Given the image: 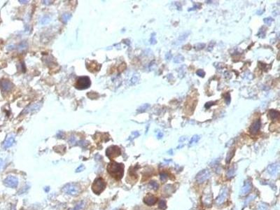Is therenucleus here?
Wrapping results in <instances>:
<instances>
[{"instance_id": "obj_5", "label": "nucleus", "mask_w": 280, "mask_h": 210, "mask_svg": "<svg viewBox=\"0 0 280 210\" xmlns=\"http://www.w3.org/2000/svg\"><path fill=\"white\" fill-rule=\"evenodd\" d=\"M210 176H211V173H210L209 170L205 169L198 173L196 177H195V180L198 183H203L209 179Z\"/></svg>"}, {"instance_id": "obj_14", "label": "nucleus", "mask_w": 280, "mask_h": 210, "mask_svg": "<svg viewBox=\"0 0 280 210\" xmlns=\"http://www.w3.org/2000/svg\"><path fill=\"white\" fill-rule=\"evenodd\" d=\"M87 68L90 72H97L100 69V65L95 61H90L87 63Z\"/></svg>"}, {"instance_id": "obj_49", "label": "nucleus", "mask_w": 280, "mask_h": 210, "mask_svg": "<svg viewBox=\"0 0 280 210\" xmlns=\"http://www.w3.org/2000/svg\"><path fill=\"white\" fill-rule=\"evenodd\" d=\"M263 12H264V11H263V10H262V11H258V12H257V14H258V15H261V14H263Z\"/></svg>"}, {"instance_id": "obj_13", "label": "nucleus", "mask_w": 280, "mask_h": 210, "mask_svg": "<svg viewBox=\"0 0 280 210\" xmlns=\"http://www.w3.org/2000/svg\"><path fill=\"white\" fill-rule=\"evenodd\" d=\"M261 120H256V121H254L252 123V125H251L250 127V133L253 135H255L259 131L260 128H261Z\"/></svg>"}, {"instance_id": "obj_35", "label": "nucleus", "mask_w": 280, "mask_h": 210, "mask_svg": "<svg viewBox=\"0 0 280 210\" xmlns=\"http://www.w3.org/2000/svg\"><path fill=\"white\" fill-rule=\"evenodd\" d=\"M50 22V18L48 16H44L41 21V25H46Z\"/></svg>"}, {"instance_id": "obj_28", "label": "nucleus", "mask_w": 280, "mask_h": 210, "mask_svg": "<svg viewBox=\"0 0 280 210\" xmlns=\"http://www.w3.org/2000/svg\"><path fill=\"white\" fill-rule=\"evenodd\" d=\"M167 179H168V174H167V172H163L160 173V180H161L163 182L166 181Z\"/></svg>"}, {"instance_id": "obj_4", "label": "nucleus", "mask_w": 280, "mask_h": 210, "mask_svg": "<svg viewBox=\"0 0 280 210\" xmlns=\"http://www.w3.org/2000/svg\"><path fill=\"white\" fill-rule=\"evenodd\" d=\"M90 85L91 82L89 77H81L77 79L75 83V87L78 90H85L86 88H88Z\"/></svg>"}, {"instance_id": "obj_7", "label": "nucleus", "mask_w": 280, "mask_h": 210, "mask_svg": "<svg viewBox=\"0 0 280 210\" xmlns=\"http://www.w3.org/2000/svg\"><path fill=\"white\" fill-rule=\"evenodd\" d=\"M228 188L223 187L221 189V192H220V194L218 195V197H217V198L216 200V205H220L223 204V203L226 200L227 198H228Z\"/></svg>"}, {"instance_id": "obj_20", "label": "nucleus", "mask_w": 280, "mask_h": 210, "mask_svg": "<svg viewBox=\"0 0 280 210\" xmlns=\"http://www.w3.org/2000/svg\"><path fill=\"white\" fill-rule=\"evenodd\" d=\"M200 137L199 136V135H193V136L192 137V138L190 139L188 146H193V145L195 144L198 143L199 140H200Z\"/></svg>"}, {"instance_id": "obj_38", "label": "nucleus", "mask_w": 280, "mask_h": 210, "mask_svg": "<svg viewBox=\"0 0 280 210\" xmlns=\"http://www.w3.org/2000/svg\"><path fill=\"white\" fill-rule=\"evenodd\" d=\"M172 53H171V52L170 51H169V52H167L166 54H165V58L166 60H170L172 59Z\"/></svg>"}, {"instance_id": "obj_8", "label": "nucleus", "mask_w": 280, "mask_h": 210, "mask_svg": "<svg viewBox=\"0 0 280 210\" xmlns=\"http://www.w3.org/2000/svg\"><path fill=\"white\" fill-rule=\"evenodd\" d=\"M4 184L10 188H16L18 185V179L17 177L14 176H9L4 181Z\"/></svg>"}, {"instance_id": "obj_18", "label": "nucleus", "mask_w": 280, "mask_h": 210, "mask_svg": "<svg viewBox=\"0 0 280 210\" xmlns=\"http://www.w3.org/2000/svg\"><path fill=\"white\" fill-rule=\"evenodd\" d=\"M212 196L211 193H207V194H205L204 196L203 202L205 205L207 206L208 205H210L212 203Z\"/></svg>"}, {"instance_id": "obj_26", "label": "nucleus", "mask_w": 280, "mask_h": 210, "mask_svg": "<svg viewBox=\"0 0 280 210\" xmlns=\"http://www.w3.org/2000/svg\"><path fill=\"white\" fill-rule=\"evenodd\" d=\"M149 107H150V105H149V104H144L143 105H142L140 107H139L138 109H137V111L141 112V113H142V112L145 111L147 110Z\"/></svg>"}, {"instance_id": "obj_1", "label": "nucleus", "mask_w": 280, "mask_h": 210, "mask_svg": "<svg viewBox=\"0 0 280 210\" xmlns=\"http://www.w3.org/2000/svg\"><path fill=\"white\" fill-rule=\"evenodd\" d=\"M108 173L116 180L121 179L124 174V166L121 163L112 161L107 166Z\"/></svg>"}, {"instance_id": "obj_39", "label": "nucleus", "mask_w": 280, "mask_h": 210, "mask_svg": "<svg viewBox=\"0 0 280 210\" xmlns=\"http://www.w3.org/2000/svg\"><path fill=\"white\" fill-rule=\"evenodd\" d=\"M225 100H226L227 105H229L230 102H231V95H230V94H227V95H225Z\"/></svg>"}, {"instance_id": "obj_24", "label": "nucleus", "mask_w": 280, "mask_h": 210, "mask_svg": "<svg viewBox=\"0 0 280 210\" xmlns=\"http://www.w3.org/2000/svg\"><path fill=\"white\" fill-rule=\"evenodd\" d=\"M72 18V14H64L61 16V21L62 23H67V21Z\"/></svg>"}, {"instance_id": "obj_15", "label": "nucleus", "mask_w": 280, "mask_h": 210, "mask_svg": "<svg viewBox=\"0 0 280 210\" xmlns=\"http://www.w3.org/2000/svg\"><path fill=\"white\" fill-rule=\"evenodd\" d=\"M279 166L278 163L270 165L268 167V172L271 175H276L279 172Z\"/></svg>"}, {"instance_id": "obj_36", "label": "nucleus", "mask_w": 280, "mask_h": 210, "mask_svg": "<svg viewBox=\"0 0 280 210\" xmlns=\"http://www.w3.org/2000/svg\"><path fill=\"white\" fill-rule=\"evenodd\" d=\"M196 74L200 77H204L205 75V72H204V70H203V69H199V70L196 72Z\"/></svg>"}, {"instance_id": "obj_16", "label": "nucleus", "mask_w": 280, "mask_h": 210, "mask_svg": "<svg viewBox=\"0 0 280 210\" xmlns=\"http://www.w3.org/2000/svg\"><path fill=\"white\" fill-rule=\"evenodd\" d=\"M189 34H190V32H183V34H181V35L179 37L178 39H177L176 41L175 42V45H179V44H182V43H183V41L187 39V37H188Z\"/></svg>"}, {"instance_id": "obj_2", "label": "nucleus", "mask_w": 280, "mask_h": 210, "mask_svg": "<svg viewBox=\"0 0 280 210\" xmlns=\"http://www.w3.org/2000/svg\"><path fill=\"white\" fill-rule=\"evenodd\" d=\"M62 191L66 194L69 196H76L79 195L81 192V186L79 183H67L62 188Z\"/></svg>"}, {"instance_id": "obj_22", "label": "nucleus", "mask_w": 280, "mask_h": 210, "mask_svg": "<svg viewBox=\"0 0 280 210\" xmlns=\"http://www.w3.org/2000/svg\"><path fill=\"white\" fill-rule=\"evenodd\" d=\"M183 60H184V57H183L182 55H181V54L177 55V56H175V57H174V62H175V63L179 64L181 63V62H183Z\"/></svg>"}, {"instance_id": "obj_27", "label": "nucleus", "mask_w": 280, "mask_h": 210, "mask_svg": "<svg viewBox=\"0 0 280 210\" xmlns=\"http://www.w3.org/2000/svg\"><path fill=\"white\" fill-rule=\"evenodd\" d=\"M158 207L160 208V209H161L163 210L166 209V207H167L166 202L164 200H160L159 201V203H158Z\"/></svg>"}, {"instance_id": "obj_32", "label": "nucleus", "mask_w": 280, "mask_h": 210, "mask_svg": "<svg viewBox=\"0 0 280 210\" xmlns=\"http://www.w3.org/2000/svg\"><path fill=\"white\" fill-rule=\"evenodd\" d=\"M205 47V44H202V43H199V44H197L196 45H195V50L197 51L202 50V49H203Z\"/></svg>"}, {"instance_id": "obj_42", "label": "nucleus", "mask_w": 280, "mask_h": 210, "mask_svg": "<svg viewBox=\"0 0 280 210\" xmlns=\"http://www.w3.org/2000/svg\"><path fill=\"white\" fill-rule=\"evenodd\" d=\"M84 169H85V167H84L83 165H80V166H79V168H77V170H76V172H79L82 171V170H84Z\"/></svg>"}, {"instance_id": "obj_46", "label": "nucleus", "mask_w": 280, "mask_h": 210, "mask_svg": "<svg viewBox=\"0 0 280 210\" xmlns=\"http://www.w3.org/2000/svg\"><path fill=\"white\" fill-rule=\"evenodd\" d=\"M44 4H51V2H53V1H43Z\"/></svg>"}, {"instance_id": "obj_3", "label": "nucleus", "mask_w": 280, "mask_h": 210, "mask_svg": "<svg viewBox=\"0 0 280 210\" xmlns=\"http://www.w3.org/2000/svg\"><path fill=\"white\" fill-rule=\"evenodd\" d=\"M106 187V182L102 178H97L92 184V191L95 194H99Z\"/></svg>"}, {"instance_id": "obj_43", "label": "nucleus", "mask_w": 280, "mask_h": 210, "mask_svg": "<svg viewBox=\"0 0 280 210\" xmlns=\"http://www.w3.org/2000/svg\"><path fill=\"white\" fill-rule=\"evenodd\" d=\"M139 135H140V134H139L138 132L135 131V132H133V133H132V135H131V137H132V139H133V138H136V137H138Z\"/></svg>"}, {"instance_id": "obj_23", "label": "nucleus", "mask_w": 280, "mask_h": 210, "mask_svg": "<svg viewBox=\"0 0 280 210\" xmlns=\"http://www.w3.org/2000/svg\"><path fill=\"white\" fill-rule=\"evenodd\" d=\"M85 204H84V201H80L76 205V206L72 210H82L84 208Z\"/></svg>"}, {"instance_id": "obj_29", "label": "nucleus", "mask_w": 280, "mask_h": 210, "mask_svg": "<svg viewBox=\"0 0 280 210\" xmlns=\"http://www.w3.org/2000/svg\"><path fill=\"white\" fill-rule=\"evenodd\" d=\"M27 44L25 42V41H23V42L21 43V44L19 45V46H18V49H19V51H22L23 50H25V49H27Z\"/></svg>"}, {"instance_id": "obj_37", "label": "nucleus", "mask_w": 280, "mask_h": 210, "mask_svg": "<svg viewBox=\"0 0 280 210\" xmlns=\"http://www.w3.org/2000/svg\"><path fill=\"white\" fill-rule=\"evenodd\" d=\"M200 6H201V5H200V4H199V3H196L194 5V6L193 7H192L191 9H188V11H194V10L195 9H200Z\"/></svg>"}, {"instance_id": "obj_6", "label": "nucleus", "mask_w": 280, "mask_h": 210, "mask_svg": "<svg viewBox=\"0 0 280 210\" xmlns=\"http://www.w3.org/2000/svg\"><path fill=\"white\" fill-rule=\"evenodd\" d=\"M120 153H121V151H120V148L117 146H112L109 147L107 149V151H106V155L109 158H116V157L120 155Z\"/></svg>"}, {"instance_id": "obj_21", "label": "nucleus", "mask_w": 280, "mask_h": 210, "mask_svg": "<svg viewBox=\"0 0 280 210\" xmlns=\"http://www.w3.org/2000/svg\"><path fill=\"white\" fill-rule=\"evenodd\" d=\"M235 170L234 167H232V168H229V169L228 170V171H227V173H226L227 178H228V179L233 178V176L235 175Z\"/></svg>"}, {"instance_id": "obj_12", "label": "nucleus", "mask_w": 280, "mask_h": 210, "mask_svg": "<svg viewBox=\"0 0 280 210\" xmlns=\"http://www.w3.org/2000/svg\"><path fill=\"white\" fill-rule=\"evenodd\" d=\"M41 106H42V103H41V102H37V103L32 104V105H29V107H27V108L24 110V111L23 112V114L30 113V112L34 111L39 109L41 107Z\"/></svg>"}, {"instance_id": "obj_9", "label": "nucleus", "mask_w": 280, "mask_h": 210, "mask_svg": "<svg viewBox=\"0 0 280 210\" xmlns=\"http://www.w3.org/2000/svg\"><path fill=\"white\" fill-rule=\"evenodd\" d=\"M251 189H252V183H251V181L250 180H246L244 183V185L242 187L241 190H240V195L242 196H246V195L249 194L251 192Z\"/></svg>"}, {"instance_id": "obj_10", "label": "nucleus", "mask_w": 280, "mask_h": 210, "mask_svg": "<svg viewBox=\"0 0 280 210\" xmlns=\"http://www.w3.org/2000/svg\"><path fill=\"white\" fill-rule=\"evenodd\" d=\"M157 198L153 195L148 194L144 198V202L149 206H152L157 202Z\"/></svg>"}, {"instance_id": "obj_30", "label": "nucleus", "mask_w": 280, "mask_h": 210, "mask_svg": "<svg viewBox=\"0 0 280 210\" xmlns=\"http://www.w3.org/2000/svg\"><path fill=\"white\" fill-rule=\"evenodd\" d=\"M258 37H261V38H264L265 36H266V31L265 29H263V28H261L258 31V34H257Z\"/></svg>"}, {"instance_id": "obj_34", "label": "nucleus", "mask_w": 280, "mask_h": 210, "mask_svg": "<svg viewBox=\"0 0 280 210\" xmlns=\"http://www.w3.org/2000/svg\"><path fill=\"white\" fill-rule=\"evenodd\" d=\"M139 79H140V77H139V75H137V74H135V75H134L131 79V83L132 84L137 83L138 82Z\"/></svg>"}, {"instance_id": "obj_19", "label": "nucleus", "mask_w": 280, "mask_h": 210, "mask_svg": "<svg viewBox=\"0 0 280 210\" xmlns=\"http://www.w3.org/2000/svg\"><path fill=\"white\" fill-rule=\"evenodd\" d=\"M268 114H269L271 119H272V120H276V119L279 118V112L277 110L271 109L269 111V113H268Z\"/></svg>"}, {"instance_id": "obj_33", "label": "nucleus", "mask_w": 280, "mask_h": 210, "mask_svg": "<svg viewBox=\"0 0 280 210\" xmlns=\"http://www.w3.org/2000/svg\"><path fill=\"white\" fill-rule=\"evenodd\" d=\"M273 21H274V20H273L272 18L271 17H268L263 19V22L266 23V25H270L271 23H272Z\"/></svg>"}, {"instance_id": "obj_48", "label": "nucleus", "mask_w": 280, "mask_h": 210, "mask_svg": "<svg viewBox=\"0 0 280 210\" xmlns=\"http://www.w3.org/2000/svg\"><path fill=\"white\" fill-rule=\"evenodd\" d=\"M19 2L23 3V4H26V3L28 2V1H22V0H20Z\"/></svg>"}, {"instance_id": "obj_11", "label": "nucleus", "mask_w": 280, "mask_h": 210, "mask_svg": "<svg viewBox=\"0 0 280 210\" xmlns=\"http://www.w3.org/2000/svg\"><path fill=\"white\" fill-rule=\"evenodd\" d=\"M0 86L4 91H10L14 87V85L10 81L4 79L0 82Z\"/></svg>"}, {"instance_id": "obj_17", "label": "nucleus", "mask_w": 280, "mask_h": 210, "mask_svg": "<svg viewBox=\"0 0 280 210\" xmlns=\"http://www.w3.org/2000/svg\"><path fill=\"white\" fill-rule=\"evenodd\" d=\"M14 142H15V139L14 137L13 136L8 137L7 138H6V140H5L4 143V147L6 148H9V147H11L13 144H14Z\"/></svg>"}, {"instance_id": "obj_47", "label": "nucleus", "mask_w": 280, "mask_h": 210, "mask_svg": "<svg viewBox=\"0 0 280 210\" xmlns=\"http://www.w3.org/2000/svg\"><path fill=\"white\" fill-rule=\"evenodd\" d=\"M163 137V134L162 133H159L158 134V137L159 139H160V138H162V137Z\"/></svg>"}, {"instance_id": "obj_40", "label": "nucleus", "mask_w": 280, "mask_h": 210, "mask_svg": "<svg viewBox=\"0 0 280 210\" xmlns=\"http://www.w3.org/2000/svg\"><path fill=\"white\" fill-rule=\"evenodd\" d=\"M214 105V102H207V103H206V105H205V108L206 109H209V108H210L211 107V106H212Z\"/></svg>"}, {"instance_id": "obj_31", "label": "nucleus", "mask_w": 280, "mask_h": 210, "mask_svg": "<svg viewBox=\"0 0 280 210\" xmlns=\"http://www.w3.org/2000/svg\"><path fill=\"white\" fill-rule=\"evenodd\" d=\"M157 43L156 39H155V33H153L151 36L150 38V44H152V45H154Z\"/></svg>"}, {"instance_id": "obj_41", "label": "nucleus", "mask_w": 280, "mask_h": 210, "mask_svg": "<svg viewBox=\"0 0 280 210\" xmlns=\"http://www.w3.org/2000/svg\"><path fill=\"white\" fill-rule=\"evenodd\" d=\"M214 45V42H211V43H210L209 45L208 48H207V51H212L213 50Z\"/></svg>"}, {"instance_id": "obj_44", "label": "nucleus", "mask_w": 280, "mask_h": 210, "mask_svg": "<svg viewBox=\"0 0 280 210\" xmlns=\"http://www.w3.org/2000/svg\"><path fill=\"white\" fill-rule=\"evenodd\" d=\"M75 140H76L75 137H72L70 139H69V142H70V144H74V142H75Z\"/></svg>"}, {"instance_id": "obj_25", "label": "nucleus", "mask_w": 280, "mask_h": 210, "mask_svg": "<svg viewBox=\"0 0 280 210\" xmlns=\"http://www.w3.org/2000/svg\"><path fill=\"white\" fill-rule=\"evenodd\" d=\"M149 186L150 187V188L154 190V191H157L159 188V184L156 182V181H151L150 183H149Z\"/></svg>"}, {"instance_id": "obj_45", "label": "nucleus", "mask_w": 280, "mask_h": 210, "mask_svg": "<svg viewBox=\"0 0 280 210\" xmlns=\"http://www.w3.org/2000/svg\"><path fill=\"white\" fill-rule=\"evenodd\" d=\"M3 165H4V161H3L2 159H1V158H0V170L2 169Z\"/></svg>"}]
</instances>
